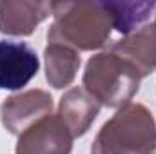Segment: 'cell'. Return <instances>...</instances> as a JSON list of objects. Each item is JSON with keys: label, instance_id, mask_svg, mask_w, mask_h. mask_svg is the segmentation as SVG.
<instances>
[{"label": "cell", "instance_id": "6da1fadb", "mask_svg": "<svg viewBox=\"0 0 156 154\" xmlns=\"http://www.w3.org/2000/svg\"><path fill=\"white\" fill-rule=\"evenodd\" d=\"M53 16L47 42L93 51L104 47L111 37L113 22L104 2H53Z\"/></svg>", "mask_w": 156, "mask_h": 154}, {"label": "cell", "instance_id": "7a4b0ae2", "mask_svg": "<svg viewBox=\"0 0 156 154\" xmlns=\"http://www.w3.org/2000/svg\"><path fill=\"white\" fill-rule=\"evenodd\" d=\"M154 149V114L142 103H127L102 125L91 154H153Z\"/></svg>", "mask_w": 156, "mask_h": 154}, {"label": "cell", "instance_id": "3957f363", "mask_svg": "<svg viewBox=\"0 0 156 154\" xmlns=\"http://www.w3.org/2000/svg\"><path fill=\"white\" fill-rule=\"evenodd\" d=\"M140 71L115 51H104L89 58L83 71V89L100 105L123 107L140 89Z\"/></svg>", "mask_w": 156, "mask_h": 154}, {"label": "cell", "instance_id": "277c9868", "mask_svg": "<svg viewBox=\"0 0 156 154\" xmlns=\"http://www.w3.org/2000/svg\"><path fill=\"white\" fill-rule=\"evenodd\" d=\"M75 136L58 114H47L18 134L16 154H71Z\"/></svg>", "mask_w": 156, "mask_h": 154}, {"label": "cell", "instance_id": "5b68a950", "mask_svg": "<svg viewBox=\"0 0 156 154\" xmlns=\"http://www.w3.org/2000/svg\"><path fill=\"white\" fill-rule=\"evenodd\" d=\"M53 96L42 89H31L9 96L0 109V121L11 134H22L40 118L51 114Z\"/></svg>", "mask_w": 156, "mask_h": 154}, {"label": "cell", "instance_id": "8992f818", "mask_svg": "<svg viewBox=\"0 0 156 154\" xmlns=\"http://www.w3.org/2000/svg\"><path fill=\"white\" fill-rule=\"evenodd\" d=\"M40 60L26 42L0 40V89L18 91L37 76Z\"/></svg>", "mask_w": 156, "mask_h": 154}, {"label": "cell", "instance_id": "52a82bcc", "mask_svg": "<svg viewBox=\"0 0 156 154\" xmlns=\"http://www.w3.org/2000/svg\"><path fill=\"white\" fill-rule=\"evenodd\" d=\"M49 15H53V2L0 0V33L27 37Z\"/></svg>", "mask_w": 156, "mask_h": 154}, {"label": "cell", "instance_id": "ba28073f", "mask_svg": "<svg viewBox=\"0 0 156 154\" xmlns=\"http://www.w3.org/2000/svg\"><path fill=\"white\" fill-rule=\"evenodd\" d=\"M111 51L129 60L142 76L151 75L156 69V22L125 35L111 45Z\"/></svg>", "mask_w": 156, "mask_h": 154}, {"label": "cell", "instance_id": "9c48e42d", "mask_svg": "<svg viewBox=\"0 0 156 154\" xmlns=\"http://www.w3.org/2000/svg\"><path fill=\"white\" fill-rule=\"evenodd\" d=\"M98 113H100V103L91 94H87L83 87L69 89L60 98L58 103V116L62 118V121L67 125V129L75 138L83 136L89 131Z\"/></svg>", "mask_w": 156, "mask_h": 154}, {"label": "cell", "instance_id": "30bf717a", "mask_svg": "<svg viewBox=\"0 0 156 154\" xmlns=\"http://www.w3.org/2000/svg\"><path fill=\"white\" fill-rule=\"evenodd\" d=\"M44 58H45V80L49 82L51 87L64 89L71 85L80 67V53L76 49L64 44L47 42Z\"/></svg>", "mask_w": 156, "mask_h": 154}, {"label": "cell", "instance_id": "8fae6325", "mask_svg": "<svg viewBox=\"0 0 156 154\" xmlns=\"http://www.w3.org/2000/svg\"><path fill=\"white\" fill-rule=\"evenodd\" d=\"M104 7L111 16L113 29L129 35L151 16L156 2H104Z\"/></svg>", "mask_w": 156, "mask_h": 154}]
</instances>
